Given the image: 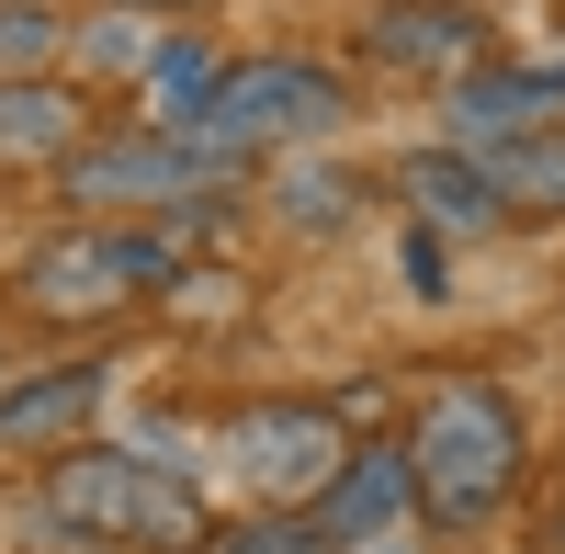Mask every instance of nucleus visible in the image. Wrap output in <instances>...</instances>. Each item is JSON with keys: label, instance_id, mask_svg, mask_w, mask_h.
Returning <instances> with one entry per match:
<instances>
[{"label": "nucleus", "instance_id": "obj_8", "mask_svg": "<svg viewBox=\"0 0 565 554\" xmlns=\"http://www.w3.org/2000/svg\"><path fill=\"white\" fill-rule=\"evenodd\" d=\"M565 114V57H532V68H498V57H476L463 79H441V136L452 148H509V136H532V125H554Z\"/></svg>", "mask_w": 565, "mask_h": 554}, {"label": "nucleus", "instance_id": "obj_3", "mask_svg": "<svg viewBox=\"0 0 565 554\" xmlns=\"http://www.w3.org/2000/svg\"><path fill=\"white\" fill-rule=\"evenodd\" d=\"M45 510L90 543H125V554H193L215 521H204V487L148 465V452H103V441H68L45 452Z\"/></svg>", "mask_w": 565, "mask_h": 554}, {"label": "nucleus", "instance_id": "obj_17", "mask_svg": "<svg viewBox=\"0 0 565 554\" xmlns=\"http://www.w3.org/2000/svg\"><path fill=\"white\" fill-rule=\"evenodd\" d=\"M362 204V170H282V215L295 226H340Z\"/></svg>", "mask_w": 565, "mask_h": 554}, {"label": "nucleus", "instance_id": "obj_13", "mask_svg": "<svg viewBox=\"0 0 565 554\" xmlns=\"http://www.w3.org/2000/svg\"><path fill=\"white\" fill-rule=\"evenodd\" d=\"M215 79H226V57H215L204 34H159V57H148V125L193 136L204 103H215Z\"/></svg>", "mask_w": 565, "mask_h": 554}, {"label": "nucleus", "instance_id": "obj_15", "mask_svg": "<svg viewBox=\"0 0 565 554\" xmlns=\"http://www.w3.org/2000/svg\"><path fill=\"white\" fill-rule=\"evenodd\" d=\"M68 45H79L90 68H136V79H148V57H159V23H148V12H125V0H114V12H90V23L68 34Z\"/></svg>", "mask_w": 565, "mask_h": 554}, {"label": "nucleus", "instance_id": "obj_9", "mask_svg": "<svg viewBox=\"0 0 565 554\" xmlns=\"http://www.w3.org/2000/svg\"><path fill=\"white\" fill-rule=\"evenodd\" d=\"M476 57H487L476 0H373L362 23V68H396V79H463Z\"/></svg>", "mask_w": 565, "mask_h": 554}, {"label": "nucleus", "instance_id": "obj_20", "mask_svg": "<svg viewBox=\"0 0 565 554\" xmlns=\"http://www.w3.org/2000/svg\"><path fill=\"white\" fill-rule=\"evenodd\" d=\"M125 12H148V23H181V12H204V0H125Z\"/></svg>", "mask_w": 565, "mask_h": 554}, {"label": "nucleus", "instance_id": "obj_4", "mask_svg": "<svg viewBox=\"0 0 565 554\" xmlns=\"http://www.w3.org/2000/svg\"><path fill=\"white\" fill-rule=\"evenodd\" d=\"M226 193H238V159L215 136H170V125L90 136L68 159V204L79 215H226Z\"/></svg>", "mask_w": 565, "mask_h": 554}, {"label": "nucleus", "instance_id": "obj_16", "mask_svg": "<svg viewBox=\"0 0 565 554\" xmlns=\"http://www.w3.org/2000/svg\"><path fill=\"white\" fill-rule=\"evenodd\" d=\"M57 45H68V23L45 12V0H0V79H34Z\"/></svg>", "mask_w": 565, "mask_h": 554}, {"label": "nucleus", "instance_id": "obj_12", "mask_svg": "<svg viewBox=\"0 0 565 554\" xmlns=\"http://www.w3.org/2000/svg\"><path fill=\"white\" fill-rule=\"evenodd\" d=\"M90 148V114H79V90H57V79H0V159L12 170H45V159H79Z\"/></svg>", "mask_w": 565, "mask_h": 554}, {"label": "nucleus", "instance_id": "obj_11", "mask_svg": "<svg viewBox=\"0 0 565 554\" xmlns=\"http://www.w3.org/2000/svg\"><path fill=\"white\" fill-rule=\"evenodd\" d=\"M396 193H407V215H418V226H463V238L509 226L487 159H476V148H452V136H441V148H418V159H396Z\"/></svg>", "mask_w": 565, "mask_h": 554}, {"label": "nucleus", "instance_id": "obj_1", "mask_svg": "<svg viewBox=\"0 0 565 554\" xmlns=\"http://www.w3.org/2000/svg\"><path fill=\"white\" fill-rule=\"evenodd\" d=\"M396 452L418 476V521L430 532H487L509 498H521V476H532V419H521V396L498 374H452V385L418 396Z\"/></svg>", "mask_w": 565, "mask_h": 554}, {"label": "nucleus", "instance_id": "obj_19", "mask_svg": "<svg viewBox=\"0 0 565 554\" xmlns=\"http://www.w3.org/2000/svg\"><path fill=\"white\" fill-rule=\"evenodd\" d=\"M407 295H418V306L452 295V271H441V226H407Z\"/></svg>", "mask_w": 565, "mask_h": 554}, {"label": "nucleus", "instance_id": "obj_7", "mask_svg": "<svg viewBox=\"0 0 565 554\" xmlns=\"http://www.w3.org/2000/svg\"><path fill=\"white\" fill-rule=\"evenodd\" d=\"M306 521L328 532V554H373V543L418 532V476H407V452H396V441H351L340 476L306 498Z\"/></svg>", "mask_w": 565, "mask_h": 554}, {"label": "nucleus", "instance_id": "obj_18", "mask_svg": "<svg viewBox=\"0 0 565 554\" xmlns=\"http://www.w3.org/2000/svg\"><path fill=\"white\" fill-rule=\"evenodd\" d=\"M193 554H328V532L295 510V521H249V532H204Z\"/></svg>", "mask_w": 565, "mask_h": 554}, {"label": "nucleus", "instance_id": "obj_10", "mask_svg": "<svg viewBox=\"0 0 565 554\" xmlns=\"http://www.w3.org/2000/svg\"><path fill=\"white\" fill-rule=\"evenodd\" d=\"M103 396H114V362H45V374L0 385V452H68L103 430Z\"/></svg>", "mask_w": 565, "mask_h": 554}, {"label": "nucleus", "instance_id": "obj_2", "mask_svg": "<svg viewBox=\"0 0 565 554\" xmlns=\"http://www.w3.org/2000/svg\"><path fill=\"white\" fill-rule=\"evenodd\" d=\"M181 226H215V215H79L68 238H45L34 260H23V306L34 317H114V306H148V295H170L181 271Z\"/></svg>", "mask_w": 565, "mask_h": 554}, {"label": "nucleus", "instance_id": "obj_5", "mask_svg": "<svg viewBox=\"0 0 565 554\" xmlns=\"http://www.w3.org/2000/svg\"><path fill=\"white\" fill-rule=\"evenodd\" d=\"M340 125H351L340 68H317V57H226L193 136H215L226 159H260V148H306V136H340Z\"/></svg>", "mask_w": 565, "mask_h": 554}, {"label": "nucleus", "instance_id": "obj_14", "mask_svg": "<svg viewBox=\"0 0 565 554\" xmlns=\"http://www.w3.org/2000/svg\"><path fill=\"white\" fill-rule=\"evenodd\" d=\"M487 181H498L509 215H565V114L509 136V148H487Z\"/></svg>", "mask_w": 565, "mask_h": 554}, {"label": "nucleus", "instance_id": "obj_6", "mask_svg": "<svg viewBox=\"0 0 565 554\" xmlns=\"http://www.w3.org/2000/svg\"><path fill=\"white\" fill-rule=\"evenodd\" d=\"M340 419H328L317 396H249L215 419V476L249 487V498H282V510H306V498L340 476Z\"/></svg>", "mask_w": 565, "mask_h": 554}]
</instances>
